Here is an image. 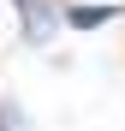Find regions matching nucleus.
Masks as SVG:
<instances>
[{
    "label": "nucleus",
    "instance_id": "nucleus-1",
    "mask_svg": "<svg viewBox=\"0 0 125 131\" xmlns=\"http://www.w3.org/2000/svg\"><path fill=\"white\" fill-rule=\"evenodd\" d=\"M107 18H119V6H72L66 24L72 30H95V24H107Z\"/></svg>",
    "mask_w": 125,
    "mask_h": 131
},
{
    "label": "nucleus",
    "instance_id": "nucleus-2",
    "mask_svg": "<svg viewBox=\"0 0 125 131\" xmlns=\"http://www.w3.org/2000/svg\"><path fill=\"white\" fill-rule=\"evenodd\" d=\"M0 131H18V107H0Z\"/></svg>",
    "mask_w": 125,
    "mask_h": 131
}]
</instances>
